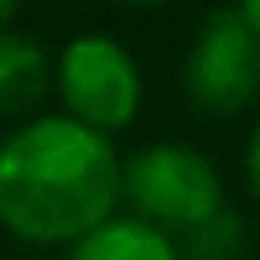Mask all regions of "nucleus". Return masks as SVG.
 <instances>
[{"mask_svg": "<svg viewBox=\"0 0 260 260\" xmlns=\"http://www.w3.org/2000/svg\"><path fill=\"white\" fill-rule=\"evenodd\" d=\"M65 260H178L174 239L135 217H109L70 243Z\"/></svg>", "mask_w": 260, "mask_h": 260, "instance_id": "obj_6", "label": "nucleus"}, {"mask_svg": "<svg viewBox=\"0 0 260 260\" xmlns=\"http://www.w3.org/2000/svg\"><path fill=\"white\" fill-rule=\"evenodd\" d=\"M186 100L204 117H234L260 100V39L239 5L213 9L186 52Z\"/></svg>", "mask_w": 260, "mask_h": 260, "instance_id": "obj_4", "label": "nucleus"}, {"mask_svg": "<svg viewBox=\"0 0 260 260\" xmlns=\"http://www.w3.org/2000/svg\"><path fill=\"white\" fill-rule=\"evenodd\" d=\"M243 247H247V225L234 208H221L174 239L178 260H239Z\"/></svg>", "mask_w": 260, "mask_h": 260, "instance_id": "obj_7", "label": "nucleus"}, {"mask_svg": "<svg viewBox=\"0 0 260 260\" xmlns=\"http://www.w3.org/2000/svg\"><path fill=\"white\" fill-rule=\"evenodd\" d=\"M121 204V156L95 130L48 113L0 139V225L22 243H70Z\"/></svg>", "mask_w": 260, "mask_h": 260, "instance_id": "obj_1", "label": "nucleus"}, {"mask_svg": "<svg viewBox=\"0 0 260 260\" xmlns=\"http://www.w3.org/2000/svg\"><path fill=\"white\" fill-rule=\"evenodd\" d=\"M121 200L135 221L182 234L225 208V182L204 152L186 143H148L121 160Z\"/></svg>", "mask_w": 260, "mask_h": 260, "instance_id": "obj_2", "label": "nucleus"}, {"mask_svg": "<svg viewBox=\"0 0 260 260\" xmlns=\"http://www.w3.org/2000/svg\"><path fill=\"white\" fill-rule=\"evenodd\" d=\"M52 83L61 91L65 117L104 135V139L139 117L143 104L139 65L109 35L87 30V35L70 39L61 48V61L52 65Z\"/></svg>", "mask_w": 260, "mask_h": 260, "instance_id": "obj_3", "label": "nucleus"}, {"mask_svg": "<svg viewBox=\"0 0 260 260\" xmlns=\"http://www.w3.org/2000/svg\"><path fill=\"white\" fill-rule=\"evenodd\" d=\"M243 178H247V191H251V200L260 204V121L251 126V135H247V148H243Z\"/></svg>", "mask_w": 260, "mask_h": 260, "instance_id": "obj_8", "label": "nucleus"}, {"mask_svg": "<svg viewBox=\"0 0 260 260\" xmlns=\"http://www.w3.org/2000/svg\"><path fill=\"white\" fill-rule=\"evenodd\" d=\"M239 13H243V22L251 26V35L260 39V0H247V5H239Z\"/></svg>", "mask_w": 260, "mask_h": 260, "instance_id": "obj_9", "label": "nucleus"}, {"mask_svg": "<svg viewBox=\"0 0 260 260\" xmlns=\"http://www.w3.org/2000/svg\"><path fill=\"white\" fill-rule=\"evenodd\" d=\"M52 87V61L35 39L0 30V117L26 113Z\"/></svg>", "mask_w": 260, "mask_h": 260, "instance_id": "obj_5", "label": "nucleus"}, {"mask_svg": "<svg viewBox=\"0 0 260 260\" xmlns=\"http://www.w3.org/2000/svg\"><path fill=\"white\" fill-rule=\"evenodd\" d=\"M13 18H18V5H13V0H0V30H9Z\"/></svg>", "mask_w": 260, "mask_h": 260, "instance_id": "obj_10", "label": "nucleus"}]
</instances>
